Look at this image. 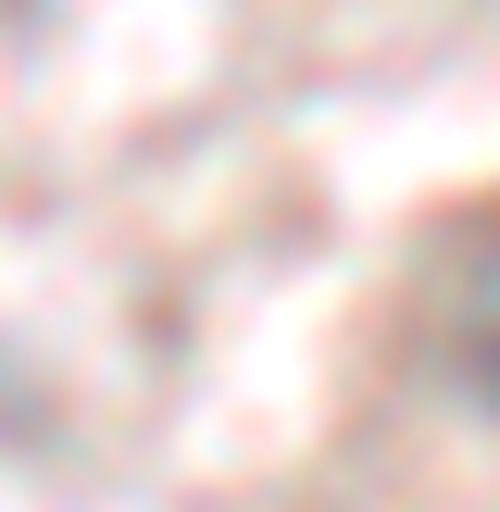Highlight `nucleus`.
<instances>
[{
    "label": "nucleus",
    "mask_w": 500,
    "mask_h": 512,
    "mask_svg": "<svg viewBox=\"0 0 500 512\" xmlns=\"http://www.w3.org/2000/svg\"><path fill=\"white\" fill-rule=\"evenodd\" d=\"M463 388L500 413V238L475 250V275H463Z\"/></svg>",
    "instance_id": "nucleus-1"
}]
</instances>
